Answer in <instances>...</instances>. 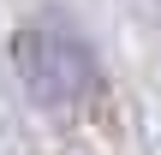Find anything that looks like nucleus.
I'll use <instances>...</instances> for the list:
<instances>
[{
    "mask_svg": "<svg viewBox=\"0 0 161 155\" xmlns=\"http://www.w3.org/2000/svg\"><path fill=\"white\" fill-rule=\"evenodd\" d=\"M12 60H18L24 90H30L42 108H78V102H90V96L102 90V66H96L90 42H84L66 18H54V12H36V18L18 24Z\"/></svg>",
    "mask_w": 161,
    "mask_h": 155,
    "instance_id": "obj_1",
    "label": "nucleus"
}]
</instances>
